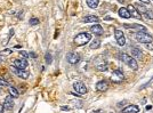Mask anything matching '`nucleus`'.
Instances as JSON below:
<instances>
[{"label":"nucleus","mask_w":153,"mask_h":113,"mask_svg":"<svg viewBox=\"0 0 153 113\" xmlns=\"http://www.w3.org/2000/svg\"><path fill=\"white\" fill-rule=\"evenodd\" d=\"M119 56H120L119 58H120L122 62H125L130 69H133V70H137V69H138V64H137V62H136V60H135L134 57L127 55L126 53H121V54H119Z\"/></svg>","instance_id":"1"},{"label":"nucleus","mask_w":153,"mask_h":113,"mask_svg":"<svg viewBox=\"0 0 153 113\" xmlns=\"http://www.w3.org/2000/svg\"><path fill=\"white\" fill-rule=\"evenodd\" d=\"M91 39V35L90 33H87V32H82V33H79L74 38V43L76 46H85L86 43H88Z\"/></svg>","instance_id":"2"},{"label":"nucleus","mask_w":153,"mask_h":113,"mask_svg":"<svg viewBox=\"0 0 153 113\" xmlns=\"http://www.w3.org/2000/svg\"><path fill=\"white\" fill-rule=\"evenodd\" d=\"M136 39H137V41L138 42H141V43H151L152 42V37L149 34V33H146L145 31H140V32H137L136 33Z\"/></svg>","instance_id":"3"},{"label":"nucleus","mask_w":153,"mask_h":113,"mask_svg":"<svg viewBox=\"0 0 153 113\" xmlns=\"http://www.w3.org/2000/svg\"><path fill=\"white\" fill-rule=\"evenodd\" d=\"M114 35H115V39H117V42L119 46H125L126 43V37L123 34V32L121 30H115L114 31Z\"/></svg>","instance_id":"4"},{"label":"nucleus","mask_w":153,"mask_h":113,"mask_svg":"<svg viewBox=\"0 0 153 113\" xmlns=\"http://www.w3.org/2000/svg\"><path fill=\"white\" fill-rule=\"evenodd\" d=\"M111 80H112L113 82H115V84L121 82V81L123 80V73H122V71H120V70H115V71H113V72H112Z\"/></svg>","instance_id":"5"},{"label":"nucleus","mask_w":153,"mask_h":113,"mask_svg":"<svg viewBox=\"0 0 153 113\" xmlns=\"http://www.w3.org/2000/svg\"><path fill=\"white\" fill-rule=\"evenodd\" d=\"M13 66L16 68V69H19V70H25L26 66H28V61L25 58H22V60H15L13 62Z\"/></svg>","instance_id":"6"},{"label":"nucleus","mask_w":153,"mask_h":113,"mask_svg":"<svg viewBox=\"0 0 153 113\" xmlns=\"http://www.w3.org/2000/svg\"><path fill=\"white\" fill-rule=\"evenodd\" d=\"M73 88L79 95H85L87 94V88L82 82H74L73 84Z\"/></svg>","instance_id":"7"},{"label":"nucleus","mask_w":153,"mask_h":113,"mask_svg":"<svg viewBox=\"0 0 153 113\" xmlns=\"http://www.w3.org/2000/svg\"><path fill=\"white\" fill-rule=\"evenodd\" d=\"M11 70H13V72H14L17 77H19V78H22V79H24V80H26V79L29 78V72L25 71V70H19V69H16V68H14V66H11Z\"/></svg>","instance_id":"8"},{"label":"nucleus","mask_w":153,"mask_h":113,"mask_svg":"<svg viewBox=\"0 0 153 113\" xmlns=\"http://www.w3.org/2000/svg\"><path fill=\"white\" fill-rule=\"evenodd\" d=\"M127 9H128V11H129V14H130V16L132 17H135V18H137V19H141V13L136 9V7L135 6H133V5H129L128 7H127Z\"/></svg>","instance_id":"9"},{"label":"nucleus","mask_w":153,"mask_h":113,"mask_svg":"<svg viewBox=\"0 0 153 113\" xmlns=\"http://www.w3.org/2000/svg\"><path fill=\"white\" fill-rule=\"evenodd\" d=\"M13 108H14L13 97L9 95V96H7V97L5 98V102H3V109L7 110V111H10V110H13Z\"/></svg>","instance_id":"10"},{"label":"nucleus","mask_w":153,"mask_h":113,"mask_svg":"<svg viewBox=\"0 0 153 113\" xmlns=\"http://www.w3.org/2000/svg\"><path fill=\"white\" fill-rule=\"evenodd\" d=\"M66 60L70 64H76L80 61V56L76 53H69L66 56Z\"/></svg>","instance_id":"11"},{"label":"nucleus","mask_w":153,"mask_h":113,"mask_svg":"<svg viewBox=\"0 0 153 113\" xmlns=\"http://www.w3.org/2000/svg\"><path fill=\"white\" fill-rule=\"evenodd\" d=\"M107 88H109V85H107V82H106L105 80H101V81H98V82L96 84V89H97V92L104 93V92L107 90Z\"/></svg>","instance_id":"12"},{"label":"nucleus","mask_w":153,"mask_h":113,"mask_svg":"<svg viewBox=\"0 0 153 113\" xmlns=\"http://www.w3.org/2000/svg\"><path fill=\"white\" fill-rule=\"evenodd\" d=\"M140 112V108L137 105H129L127 108H125L122 110V113H138Z\"/></svg>","instance_id":"13"},{"label":"nucleus","mask_w":153,"mask_h":113,"mask_svg":"<svg viewBox=\"0 0 153 113\" xmlns=\"http://www.w3.org/2000/svg\"><path fill=\"white\" fill-rule=\"evenodd\" d=\"M90 31L94 33V34H96V35H101V34H103V27L99 25V24H95V25H93L91 26V29H90Z\"/></svg>","instance_id":"14"},{"label":"nucleus","mask_w":153,"mask_h":113,"mask_svg":"<svg viewBox=\"0 0 153 113\" xmlns=\"http://www.w3.org/2000/svg\"><path fill=\"white\" fill-rule=\"evenodd\" d=\"M83 22L85 23H98L99 22V18L95 15H89V16H86L83 18Z\"/></svg>","instance_id":"15"},{"label":"nucleus","mask_w":153,"mask_h":113,"mask_svg":"<svg viewBox=\"0 0 153 113\" xmlns=\"http://www.w3.org/2000/svg\"><path fill=\"white\" fill-rule=\"evenodd\" d=\"M119 16L122 17V18H130V14H129L128 9L127 8H123V7H121L119 9Z\"/></svg>","instance_id":"16"},{"label":"nucleus","mask_w":153,"mask_h":113,"mask_svg":"<svg viewBox=\"0 0 153 113\" xmlns=\"http://www.w3.org/2000/svg\"><path fill=\"white\" fill-rule=\"evenodd\" d=\"M132 55H133V57H137V58H142V56H143L142 51L136 47H132Z\"/></svg>","instance_id":"17"},{"label":"nucleus","mask_w":153,"mask_h":113,"mask_svg":"<svg viewBox=\"0 0 153 113\" xmlns=\"http://www.w3.org/2000/svg\"><path fill=\"white\" fill-rule=\"evenodd\" d=\"M86 2L88 5V7L89 8H93V9L97 8L98 5H99V0H86Z\"/></svg>","instance_id":"18"},{"label":"nucleus","mask_w":153,"mask_h":113,"mask_svg":"<svg viewBox=\"0 0 153 113\" xmlns=\"http://www.w3.org/2000/svg\"><path fill=\"white\" fill-rule=\"evenodd\" d=\"M8 89H9V93H10V96H11L13 98H17V97L19 96V93L17 92V89H16L15 87H11V86H10V87H9Z\"/></svg>","instance_id":"19"},{"label":"nucleus","mask_w":153,"mask_h":113,"mask_svg":"<svg viewBox=\"0 0 153 113\" xmlns=\"http://www.w3.org/2000/svg\"><path fill=\"white\" fill-rule=\"evenodd\" d=\"M96 70L97 71H106L107 70V64L105 63V62H103V63H99V64H96Z\"/></svg>","instance_id":"20"},{"label":"nucleus","mask_w":153,"mask_h":113,"mask_svg":"<svg viewBox=\"0 0 153 113\" xmlns=\"http://www.w3.org/2000/svg\"><path fill=\"white\" fill-rule=\"evenodd\" d=\"M99 46H101V40L99 39H95V40H93V42L90 43V48L91 49H97V48H99Z\"/></svg>","instance_id":"21"},{"label":"nucleus","mask_w":153,"mask_h":113,"mask_svg":"<svg viewBox=\"0 0 153 113\" xmlns=\"http://www.w3.org/2000/svg\"><path fill=\"white\" fill-rule=\"evenodd\" d=\"M45 58H46V63H47V64H50V63H52V61H53V58H52V55H50L49 53H47V54H46Z\"/></svg>","instance_id":"22"},{"label":"nucleus","mask_w":153,"mask_h":113,"mask_svg":"<svg viewBox=\"0 0 153 113\" xmlns=\"http://www.w3.org/2000/svg\"><path fill=\"white\" fill-rule=\"evenodd\" d=\"M39 23H40V21H39L38 18H36V17L30 19V24H31V25H38Z\"/></svg>","instance_id":"23"},{"label":"nucleus","mask_w":153,"mask_h":113,"mask_svg":"<svg viewBox=\"0 0 153 113\" xmlns=\"http://www.w3.org/2000/svg\"><path fill=\"white\" fill-rule=\"evenodd\" d=\"M19 55H21V56H23V58H25V60H26V58H29V56H30V55H29L26 51H24V50H21V51H19Z\"/></svg>","instance_id":"24"},{"label":"nucleus","mask_w":153,"mask_h":113,"mask_svg":"<svg viewBox=\"0 0 153 113\" xmlns=\"http://www.w3.org/2000/svg\"><path fill=\"white\" fill-rule=\"evenodd\" d=\"M146 16L149 17V18H151V19H153V11L152 10H146Z\"/></svg>","instance_id":"25"},{"label":"nucleus","mask_w":153,"mask_h":113,"mask_svg":"<svg viewBox=\"0 0 153 113\" xmlns=\"http://www.w3.org/2000/svg\"><path fill=\"white\" fill-rule=\"evenodd\" d=\"M0 86H8V82L3 79H0Z\"/></svg>","instance_id":"26"},{"label":"nucleus","mask_w":153,"mask_h":113,"mask_svg":"<svg viewBox=\"0 0 153 113\" xmlns=\"http://www.w3.org/2000/svg\"><path fill=\"white\" fill-rule=\"evenodd\" d=\"M0 113H3V105L0 104Z\"/></svg>","instance_id":"27"},{"label":"nucleus","mask_w":153,"mask_h":113,"mask_svg":"<svg viewBox=\"0 0 153 113\" xmlns=\"http://www.w3.org/2000/svg\"><path fill=\"white\" fill-rule=\"evenodd\" d=\"M142 2H144V3H150L151 2V0H141Z\"/></svg>","instance_id":"28"},{"label":"nucleus","mask_w":153,"mask_h":113,"mask_svg":"<svg viewBox=\"0 0 153 113\" xmlns=\"http://www.w3.org/2000/svg\"><path fill=\"white\" fill-rule=\"evenodd\" d=\"M148 49H153V46H152V45L148 43Z\"/></svg>","instance_id":"29"},{"label":"nucleus","mask_w":153,"mask_h":113,"mask_svg":"<svg viewBox=\"0 0 153 113\" xmlns=\"http://www.w3.org/2000/svg\"><path fill=\"white\" fill-rule=\"evenodd\" d=\"M30 56H32V58H36V54H34V53H31Z\"/></svg>","instance_id":"30"}]
</instances>
